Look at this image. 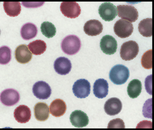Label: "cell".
<instances>
[{
  "label": "cell",
  "instance_id": "6da1fadb",
  "mask_svg": "<svg viewBox=\"0 0 154 130\" xmlns=\"http://www.w3.org/2000/svg\"><path fill=\"white\" fill-rule=\"evenodd\" d=\"M129 76L128 69L122 64H118L113 66L109 74L112 82L117 85H122L127 82Z\"/></svg>",
  "mask_w": 154,
  "mask_h": 130
},
{
  "label": "cell",
  "instance_id": "7a4b0ae2",
  "mask_svg": "<svg viewBox=\"0 0 154 130\" xmlns=\"http://www.w3.org/2000/svg\"><path fill=\"white\" fill-rule=\"evenodd\" d=\"M61 48L66 54L74 55L81 49V40L78 37L74 35L67 36L63 39L61 43Z\"/></svg>",
  "mask_w": 154,
  "mask_h": 130
},
{
  "label": "cell",
  "instance_id": "3957f363",
  "mask_svg": "<svg viewBox=\"0 0 154 130\" xmlns=\"http://www.w3.org/2000/svg\"><path fill=\"white\" fill-rule=\"evenodd\" d=\"M139 51V46L135 41L125 42L121 47L120 56L125 61H131L136 58Z\"/></svg>",
  "mask_w": 154,
  "mask_h": 130
},
{
  "label": "cell",
  "instance_id": "277c9868",
  "mask_svg": "<svg viewBox=\"0 0 154 130\" xmlns=\"http://www.w3.org/2000/svg\"><path fill=\"white\" fill-rule=\"evenodd\" d=\"M114 31L115 34L121 38L129 37L132 34L133 31V26L130 22L119 19L114 25Z\"/></svg>",
  "mask_w": 154,
  "mask_h": 130
},
{
  "label": "cell",
  "instance_id": "5b68a950",
  "mask_svg": "<svg viewBox=\"0 0 154 130\" xmlns=\"http://www.w3.org/2000/svg\"><path fill=\"white\" fill-rule=\"evenodd\" d=\"M118 16L123 19L131 22H135L138 18L137 10L133 6L119 5L117 7Z\"/></svg>",
  "mask_w": 154,
  "mask_h": 130
},
{
  "label": "cell",
  "instance_id": "8992f818",
  "mask_svg": "<svg viewBox=\"0 0 154 130\" xmlns=\"http://www.w3.org/2000/svg\"><path fill=\"white\" fill-rule=\"evenodd\" d=\"M91 84L87 80L85 79L78 80L73 86L74 94L78 98H85L91 93Z\"/></svg>",
  "mask_w": 154,
  "mask_h": 130
},
{
  "label": "cell",
  "instance_id": "52a82bcc",
  "mask_svg": "<svg viewBox=\"0 0 154 130\" xmlns=\"http://www.w3.org/2000/svg\"><path fill=\"white\" fill-rule=\"evenodd\" d=\"M20 99L19 93L13 89H8L0 94V100L7 106H12L18 103Z\"/></svg>",
  "mask_w": 154,
  "mask_h": 130
},
{
  "label": "cell",
  "instance_id": "ba28073f",
  "mask_svg": "<svg viewBox=\"0 0 154 130\" xmlns=\"http://www.w3.org/2000/svg\"><path fill=\"white\" fill-rule=\"evenodd\" d=\"M60 10L62 14L69 18L78 17L81 13V7L76 2H63L60 6Z\"/></svg>",
  "mask_w": 154,
  "mask_h": 130
},
{
  "label": "cell",
  "instance_id": "9c48e42d",
  "mask_svg": "<svg viewBox=\"0 0 154 130\" xmlns=\"http://www.w3.org/2000/svg\"><path fill=\"white\" fill-rule=\"evenodd\" d=\"M117 7L110 2H104L100 6L99 13L105 21H112L118 15Z\"/></svg>",
  "mask_w": 154,
  "mask_h": 130
},
{
  "label": "cell",
  "instance_id": "30bf717a",
  "mask_svg": "<svg viewBox=\"0 0 154 130\" xmlns=\"http://www.w3.org/2000/svg\"><path fill=\"white\" fill-rule=\"evenodd\" d=\"M100 46L102 51L106 55L114 54L117 50L118 43L116 39L111 36H104L101 39Z\"/></svg>",
  "mask_w": 154,
  "mask_h": 130
},
{
  "label": "cell",
  "instance_id": "8fae6325",
  "mask_svg": "<svg viewBox=\"0 0 154 130\" xmlns=\"http://www.w3.org/2000/svg\"><path fill=\"white\" fill-rule=\"evenodd\" d=\"M33 92L35 96L40 99H46L51 96L52 90L49 85L44 81H38L34 84Z\"/></svg>",
  "mask_w": 154,
  "mask_h": 130
},
{
  "label": "cell",
  "instance_id": "7c38bea8",
  "mask_svg": "<svg viewBox=\"0 0 154 130\" xmlns=\"http://www.w3.org/2000/svg\"><path fill=\"white\" fill-rule=\"evenodd\" d=\"M72 125L77 128H82L87 126L89 119L85 113L81 110H75L71 114L70 117Z\"/></svg>",
  "mask_w": 154,
  "mask_h": 130
},
{
  "label": "cell",
  "instance_id": "4fadbf2b",
  "mask_svg": "<svg viewBox=\"0 0 154 130\" xmlns=\"http://www.w3.org/2000/svg\"><path fill=\"white\" fill-rule=\"evenodd\" d=\"M122 109V103L117 98H111L104 104V111L109 115L114 116L118 114Z\"/></svg>",
  "mask_w": 154,
  "mask_h": 130
},
{
  "label": "cell",
  "instance_id": "5bb4252c",
  "mask_svg": "<svg viewBox=\"0 0 154 130\" xmlns=\"http://www.w3.org/2000/svg\"><path fill=\"white\" fill-rule=\"evenodd\" d=\"M72 68L71 61L66 57L57 58L54 63L55 70L60 75H66L68 74L71 71Z\"/></svg>",
  "mask_w": 154,
  "mask_h": 130
},
{
  "label": "cell",
  "instance_id": "9a60e30c",
  "mask_svg": "<svg viewBox=\"0 0 154 130\" xmlns=\"http://www.w3.org/2000/svg\"><path fill=\"white\" fill-rule=\"evenodd\" d=\"M15 57L18 62L26 64L31 61L32 55L26 45H20L16 48Z\"/></svg>",
  "mask_w": 154,
  "mask_h": 130
},
{
  "label": "cell",
  "instance_id": "2e32d148",
  "mask_svg": "<svg viewBox=\"0 0 154 130\" xmlns=\"http://www.w3.org/2000/svg\"><path fill=\"white\" fill-rule=\"evenodd\" d=\"M103 29L102 24L96 19H91L86 22L84 26V31L86 34L91 36L99 35Z\"/></svg>",
  "mask_w": 154,
  "mask_h": 130
},
{
  "label": "cell",
  "instance_id": "e0dca14e",
  "mask_svg": "<svg viewBox=\"0 0 154 130\" xmlns=\"http://www.w3.org/2000/svg\"><path fill=\"white\" fill-rule=\"evenodd\" d=\"M14 117L18 123H26L30 120L31 112L30 108L25 105H20L15 109Z\"/></svg>",
  "mask_w": 154,
  "mask_h": 130
},
{
  "label": "cell",
  "instance_id": "ac0fdd59",
  "mask_svg": "<svg viewBox=\"0 0 154 130\" xmlns=\"http://www.w3.org/2000/svg\"><path fill=\"white\" fill-rule=\"evenodd\" d=\"M94 94L99 99L106 97L109 92V84L107 81L103 79L97 80L94 84Z\"/></svg>",
  "mask_w": 154,
  "mask_h": 130
},
{
  "label": "cell",
  "instance_id": "d6986e66",
  "mask_svg": "<svg viewBox=\"0 0 154 130\" xmlns=\"http://www.w3.org/2000/svg\"><path fill=\"white\" fill-rule=\"evenodd\" d=\"M35 117L38 121H46L49 117V108L46 103L39 102L34 107Z\"/></svg>",
  "mask_w": 154,
  "mask_h": 130
},
{
  "label": "cell",
  "instance_id": "ffe728a7",
  "mask_svg": "<svg viewBox=\"0 0 154 130\" xmlns=\"http://www.w3.org/2000/svg\"><path fill=\"white\" fill-rule=\"evenodd\" d=\"M66 105L65 102L60 99H55L50 105V113L55 117H60L65 114Z\"/></svg>",
  "mask_w": 154,
  "mask_h": 130
},
{
  "label": "cell",
  "instance_id": "44dd1931",
  "mask_svg": "<svg viewBox=\"0 0 154 130\" xmlns=\"http://www.w3.org/2000/svg\"><path fill=\"white\" fill-rule=\"evenodd\" d=\"M38 32V28L35 25L28 23L25 24L21 28L20 34L24 40H29L36 36Z\"/></svg>",
  "mask_w": 154,
  "mask_h": 130
},
{
  "label": "cell",
  "instance_id": "7402d4cb",
  "mask_svg": "<svg viewBox=\"0 0 154 130\" xmlns=\"http://www.w3.org/2000/svg\"><path fill=\"white\" fill-rule=\"evenodd\" d=\"M142 90L141 81L138 79H133L128 85L127 91L131 98L135 99L139 96Z\"/></svg>",
  "mask_w": 154,
  "mask_h": 130
},
{
  "label": "cell",
  "instance_id": "603a6c76",
  "mask_svg": "<svg viewBox=\"0 0 154 130\" xmlns=\"http://www.w3.org/2000/svg\"><path fill=\"white\" fill-rule=\"evenodd\" d=\"M3 7L6 14L11 17L17 16L21 12L20 2H4Z\"/></svg>",
  "mask_w": 154,
  "mask_h": 130
},
{
  "label": "cell",
  "instance_id": "cb8c5ba5",
  "mask_svg": "<svg viewBox=\"0 0 154 130\" xmlns=\"http://www.w3.org/2000/svg\"><path fill=\"white\" fill-rule=\"evenodd\" d=\"M138 30L141 35L145 37H150L152 35V19H145L140 22Z\"/></svg>",
  "mask_w": 154,
  "mask_h": 130
},
{
  "label": "cell",
  "instance_id": "d4e9b609",
  "mask_svg": "<svg viewBox=\"0 0 154 130\" xmlns=\"http://www.w3.org/2000/svg\"><path fill=\"white\" fill-rule=\"evenodd\" d=\"M28 47L33 54L38 55H42L45 52L47 45L44 41L38 40L30 43L28 45Z\"/></svg>",
  "mask_w": 154,
  "mask_h": 130
},
{
  "label": "cell",
  "instance_id": "484cf974",
  "mask_svg": "<svg viewBox=\"0 0 154 130\" xmlns=\"http://www.w3.org/2000/svg\"><path fill=\"white\" fill-rule=\"evenodd\" d=\"M41 30L43 34L50 38L54 37L56 34V28L52 23L49 22H44L41 26Z\"/></svg>",
  "mask_w": 154,
  "mask_h": 130
},
{
  "label": "cell",
  "instance_id": "4316f807",
  "mask_svg": "<svg viewBox=\"0 0 154 130\" xmlns=\"http://www.w3.org/2000/svg\"><path fill=\"white\" fill-rule=\"evenodd\" d=\"M11 59V51L7 46L0 47V64H7L10 62Z\"/></svg>",
  "mask_w": 154,
  "mask_h": 130
},
{
  "label": "cell",
  "instance_id": "83f0119b",
  "mask_svg": "<svg viewBox=\"0 0 154 130\" xmlns=\"http://www.w3.org/2000/svg\"><path fill=\"white\" fill-rule=\"evenodd\" d=\"M142 67L145 69H149L152 68V50L146 52L142 55L141 59Z\"/></svg>",
  "mask_w": 154,
  "mask_h": 130
},
{
  "label": "cell",
  "instance_id": "f1b7e54d",
  "mask_svg": "<svg viewBox=\"0 0 154 130\" xmlns=\"http://www.w3.org/2000/svg\"><path fill=\"white\" fill-rule=\"evenodd\" d=\"M108 128H125V124L123 120L120 118H116L110 121L108 124Z\"/></svg>",
  "mask_w": 154,
  "mask_h": 130
},
{
  "label": "cell",
  "instance_id": "f546056e",
  "mask_svg": "<svg viewBox=\"0 0 154 130\" xmlns=\"http://www.w3.org/2000/svg\"><path fill=\"white\" fill-rule=\"evenodd\" d=\"M146 101L143 109V114L144 117L152 118V99Z\"/></svg>",
  "mask_w": 154,
  "mask_h": 130
},
{
  "label": "cell",
  "instance_id": "4dcf8cb0",
  "mask_svg": "<svg viewBox=\"0 0 154 130\" xmlns=\"http://www.w3.org/2000/svg\"><path fill=\"white\" fill-rule=\"evenodd\" d=\"M152 75L146 78L145 80V87L148 93L152 95Z\"/></svg>",
  "mask_w": 154,
  "mask_h": 130
},
{
  "label": "cell",
  "instance_id": "1f68e13d",
  "mask_svg": "<svg viewBox=\"0 0 154 130\" xmlns=\"http://www.w3.org/2000/svg\"><path fill=\"white\" fill-rule=\"evenodd\" d=\"M0 34H1V31H0Z\"/></svg>",
  "mask_w": 154,
  "mask_h": 130
}]
</instances>
